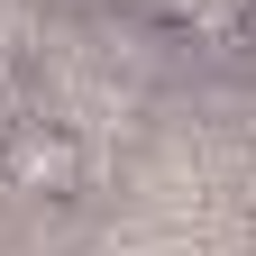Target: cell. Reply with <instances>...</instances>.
<instances>
[{"label":"cell","instance_id":"cell-1","mask_svg":"<svg viewBox=\"0 0 256 256\" xmlns=\"http://www.w3.org/2000/svg\"><path fill=\"white\" fill-rule=\"evenodd\" d=\"M0 165H10V192H28V202H82V138L55 119H18Z\"/></svg>","mask_w":256,"mask_h":256},{"label":"cell","instance_id":"cell-2","mask_svg":"<svg viewBox=\"0 0 256 256\" xmlns=\"http://www.w3.org/2000/svg\"><path fill=\"white\" fill-rule=\"evenodd\" d=\"M165 18H174V28H229L238 0H165Z\"/></svg>","mask_w":256,"mask_h":256}]
</instances>
